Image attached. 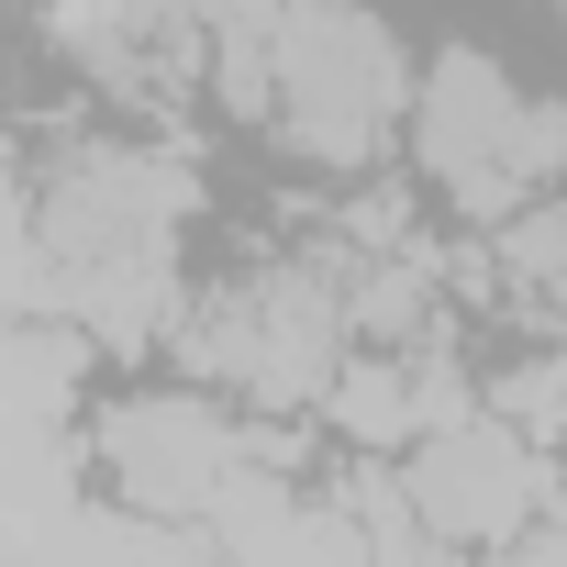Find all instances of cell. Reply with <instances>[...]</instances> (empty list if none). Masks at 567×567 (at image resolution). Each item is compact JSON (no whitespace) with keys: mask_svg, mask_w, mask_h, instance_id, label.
I'll use <instances>...</instances> for the list:
<instances>
[{"mask_svg":"<svg viewBox=\"0 0 567 567\" xmlns=\"http://www.w3.org/2000/svg\"><path fill=\"white\" fill-rule=\"evenodd\" d=\"M212 178L178 134H68L34 167L45 323H68L101 368H145L189 323V223Z\"/></svg>","mask_w":567,"mask_h":567,"instance_id":"obj_1","label":"cell"},{"mask_svg":"<svg viewBox=\"0 0 567 567\" xmlns=\"http://www.w3.org/2000/svg\"><path fill=\"white\" fill-rule=\"evenodd\" d=\"M412 45L379 0H223L200 45V101L290 167L368 189L412 134Z\"/></svg>","mask_w":567,"mask_h":567,"instance_id":"obj_2","label":"cell"},{"mask_svg":"<svg viewBox=\"0 0 567 567\" xmlns=\"http://www.w3.org/2000/svg\"><path fill=\"white\" fill-rule=\"evenodd\" d=\"M212 401L256 412V423H323L334 379L357 368V323H346V267L323 245L301 256H256L189 301L178 346H167Z\"/></svg>","mask_w":567,"mask_h":567,"instance_id":"obj_3","label":"cell"},{"mask_svg":"<svg viewBox=\"0 0 567 567\" xmlns=\"http://www.w3.org/2000/svg\"><path fill=\"white\" fill-rule=\"evenodd\" d=\"M401 156H412V178H423L467 234H501V223H523L534 200L567 189V101L534 90V79H512L489 45L445 34V45L423 56V79H412V134H401Z\"/></svg>","mask_w":567,"mask_h":567,"instance_id":"obj_4","label":"cell"},{"mask_svg":"<svg viewBox=\"0 0 567 567\" xmlns=\"http://www.w3.org/2000/svg\"><path fill=\"white\" fill-rule=\"evenodd\" d=\"M267 456V423L212 401L200 379H123L90 401L79 423V467L101 501L123 512H156V523H212L223 489Z\"/></svg>","mask_w":567,"mask_h":567,"instance_id":"obj_5","label":"cell"},{"mask_svg":"<svg viewBox=\"0 0 567 567\" xmlns=\"http://www.w3.org/2000/svg\"><path fill=\"white\" fill-rule=\"evenodd\" d=\"M401 489H412V523H423L456 567H478V556L523 545V534L556 512V456L478 401L467 423H445V434H423V445L401 456Z\"/></svg>","mask_w":567,"mask_h":567,"instance_id":"obj_6","label":"cell"},{"mask_svg":"<svg viewBox=\"0 0 567 567\" xmlns=\"http://www.w3.org/2000/svg\"><path fill=\"white\" fill-rule=\"evenodd\" d=\"M223 0H45V45L123 112H167L178 90H200V45H212Z\"/></svg>","mask_w":567,"mask_h":567,"instance_id":"obj_7","label":"cell"},{"mask_svg":"<svg viewBox=\"0 0 567 567\" xmlns=\"http://www.w3.org/2000/svg\"><path fill=\"white\" fill-rule=\"evenodd\" d=\"M0 567H223L200 523H156V512H123L101 501L79 467L34 478L0 501Z\"/></svg>","mask_w":567,"mask_h":567,"instance_id":"obj_8","label":"cell"},{"mask_svg":"<svg viewBox=\"0 0 567 567\" xmlns=\"http://www.w3.org/2000/svg\"><path fill=\"white\" fill-rule=\"evenodd\" d=\"M467 412H478V379H467L445 346H412V357L357 346V368H346V379H334V401H323V434H334L346 456L401 467L423 434H445V423H467Z\"/></svg>","mask_w":567,"mask_h":567,"instance_id":"obj_9","label":"cell"},{"mask_svg":"<svg viewBox=\"0 0 567 567\" xmlns=\"http://www.w3.org/2000/svg\"><path fill=\"white\" fill-rule=\"evenodd\" d=\"M478 401H489L512 434H534L545 456H567V334H534L523 357H501V368L478 379Z\"/></svg>","mask_w":567,"mask_h":567,"instance_id":"obj_10","label":"cell"},{"mask_svg":"<svg viewBox=\"0 0 567 567\" xmlns=\"http://www.w3.org/2000/svg\"><path fill=\"white\" fill-rule=\"evenodd\" d=\"M0 312H45V245H34V167L0 134Z\"/></svg>","mask_w":567,"mask_h":567,"instance_id":"obj_11","label":"cell"},{"mask_svg":"<svg viewBox=\"0 0 567 567\" xmlns=\"http://www.w3.org/2000/svg\"><path fill=\"white\" fill-rule=\"evenodd\" d=\"M478 567H567V523L545 512V523H534L523 545H501V556H478Z\"/></svg>","mask_w":567,"mask_h":567,"instance_id":"obj_12","label":"cell"},{"mask_svg":"<svg viewBox=\"0 0 567 567\" xmlns=\"http://www.w3.org/2000/svg\"><path fill=\"white\" fill-rule=\"evenodd\" d=\"M545 12H556V23H567V0H545Z\"/></svg>","mask_w":567,"mask_h":567,"instance_id":"obj_13","label":"cell"}]
</instances>
